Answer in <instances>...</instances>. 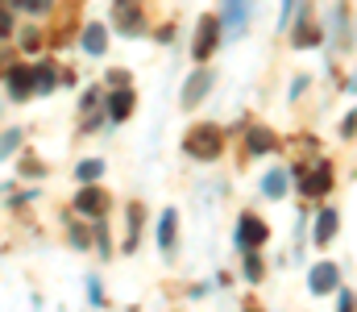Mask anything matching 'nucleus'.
Listing matches in <instances>:
<instances>
[{
	"label": "nucleus",
	"instance_id": "f257e3e1",
	"mask_svg": "<svg viewBox=\"0 0 357 312\" xmlns=\"http://www.w3.org/2000/svg\"><path fill=\"white\" fill-rule=\"evenodd\" d=\"M220 129L216 125H195L191 133H187V142H183V150L191 154V158H216L220 154Z\"/></svg>",
	"mask_w": 357,
	"mask_h": 312
},
{
	"label": "nucleus",
	"instance_id": "4468645a",
	"mask_svg": "<svg viewBox=\"0 0 357 312\" xmlns=\"http://www.w3.org/2000/svg\"><path fill=\"white\" fill-rule=\"evenodd\" d=\"M108 108H112V121H125V117L133 112V92H129V88H121V92L108 101Z\"/></svg>",
	"mask_w": 357,
	"mask_h": 312
},
{
	"label": "nucleus",
	"instance_id": "20e7f679",
	"mask_svg": "<svg viewBox=\"0 0 357 312\" xmlns=\"http://www.w3.org/2000/svg\"><path fill=\"white\" fill-rule=\"evenodd\" d=\"M299 188H303V196H324V192L333 188V167H328V163H320L312 175L303 171V175H299Z\"/></svg>",
	"mask_w": 357,
	"mask_h": 312
},
{
	"label": "nucleus",
	"instance_id": "f03ea898",
	"mask_svg": "<svg viewBox=\"0 0 357 312\" xmlns=\"http://www.w3.org/2000/svg\"><path fill=\"white\" fill-rule=\"evenodd\" d=\"M112 21H116L121 34H142V25H146L137 0H116V4H112Z\"/></svg>",
	"mask_w": 357,
	"mask_h": 312
},
{
	"label": "nucleus",
	"instance_id": "b1692460",
	"mask_svg": "<svg viewBox=\"0 0 357 312\" xmlns=\"http://www.w3.org/2000/svg\"><path fill=\"white\" fill-rule=\"evenodd\" d=\"M108 84H116V88H125V84H129V71H108Z\"/></svg>",
	"mask_w": 357,
	"mask_h": 312
},
{
	"label": "nucleus",
	"instance_id": "aec40b11",
	"mask_svg": "<svg viewBox=\"0 0 357 312\" xmlns=\"http://www.w3.org/2000/svg\"><path fill=\"white\" fill-rule=\"evenodd\" d=\"M245 279H254V283L262 279V258H258L254 250H250V258H245Z\"/></svg>",
	"mask_w": 357,
	"mask_h": 312
},
{
	"label": "nucleus",
	"instance_id": "7ed1b4c3",
	"mask_svg": "<svg viewBox=\"0 0 357 312\" xmlns=\"http://www.w3.org/2000/svg\"><path fill=\"white\" fill-rule=\"evenodd\" d=\"M266 237H270V229L258 221V216H241V221H237V246H245V250H258Z\"/></svg>",
	"mask_w": 357,
	"mask_h": 312
},
{
	"label": "nucleus",
	"instance_id": "9b49d317",
	"mask_svg": "<svg viewBox=\"0 0 357 312\" xmlns=\"http://www.w3.org/2000/svg\"><path fill=\"white\" fill-rule=\"evenodd\" d=\"M225 25H229V38L245 29V0H225Z\"/></svg>",
	"mask_w": 357,
	"mask_h": 312
},
{
	"label": "nucleus",
	"instance_id": "a211bd4d",
	"mask_svg": "<svg viewBox=\"0 0 357 312\" xmlns=\"http://www.w3.org/2000/svg\"><path fill=\"white\" fill-rule=\"evenodd\" d=\"M54 84H59V80H54L50 67H38V71H33V88H38V92H54Z\"/></svg>",
	"mask_w": 357,
	"mask_h": 312
},
{
	"label": "nucleus",
	"instance_id": "423d86ee",
	"mask_svg": "<svg viewBox=\"0 0 357 312\" xmlns=\"http://www.w3.org/2000/svg\"><path fill=\"white\" fill-rule=\"evenodd\" d=\"M212 50H216V21L204 17L199 29H195V46H191V54H195V59H208Z\"/></svg>",
	"mask_w": 357,
	"mask_h": 312
},
{
	"label": "nucleus",
	"instance_id": "39448f33",
	"mask_svg": "<svg viewBox=\"0 0 357 312\" xmlns=\"http://www.w3.org/2000/svg\"><path fill=\"white\" fill-rule=\"evenodd\" d=\"M208 92H212V71H195L187 80V88H183V108H195Z\"/></svg>",
	"mask_w": 357,
	"mask_h": 312
},
{
	"label": "nucleus",
	"instance_id": "6e6552de",
	"mask_svg": "<svg viewBox=\"0 0 357 312\" xmlns=\"http://www.w3.org/2000/svg\"><path fill=\"white\" fill-rule=\"evenodd\" d=\"M75 208H79V212H88V216H100V212L108 208V196H104L100 188H84V192L75 196Z\"/></svg>",
	"mask_w": 357,
	"mask_h": 312
},
{
	"label": "nucleus",
	"instance_id": "4be33fe9",
	"mask_svg": "<svg viewBox=\"0 0 357 312\" xmlns=\"http://www.w3.org/2000/svg\"><path fill=\"white\" fill-rule=\"evenodd\" d=\"M25 50H38L42 46V38H38V29H25V42H21Z\"/></svg>",
	"mask_w": 357,
	"mask_h": 312
},
{
	"label": "nucleus",
	"instance_id": "412c9836",
	"mask_svg": "<svg viewBox=\"0 0 357 312\" xmlns=\"http://www.w3.org/2000/svg\"><path fill=\"white\" fill-rule=\"evenodd\" d=\"M8 29H13V13H8V0L0 4V42L8 38Z\"/></svg>",
	"mask_w": 357,
	"mask_h": 312
},
{
	"label": "nucleus",
	"instance_id": "ddd939ff",
	"mask_svg": "<svg viewBox=\"0 0 357 312\" xmlns=\"http://www.w3.org/2000/svg\"><path fill=\"white\" fill-rule=\"evenodd\" d=\"M175 233H178V221H175V212H167V216H162V225H158V246H162L167 254L175 250Z\"/></svg>",
	"mask_w": 357,
	"mask_h": 312
},
{
	"label": "nucleus",
	"instance_id": "f8f14e48",
	"mask_svg": "<svg viewBox=\"0 0 357 312\" xmlns=\"http://www.w3.org/2000/svg\"><path fill=\"white\" fill-rule=\"evenodd\" d=\"M104 38H108L104 25H88V29H84V50H88V54H104V46H108Z\"/></svg>",
	"mask_w": 357,
	"mask_h": 312
},
{
	"label": "nucleus",
	"instance_id": "f3484780",
	"mask_svg": "<svg viewBox=\"0 0 357 312\" xmlns=\"http://www.w3.org/2000/svg\"><path fill=\"white\" fill-rule=\"evenodd\" d=\"M75 175H79V184H96V179L104 175V163H100V158H88V163L75 167Z\"/></svg>",
	"mask_w": 357,
	"mask_h": 312
},
{
	"label": "nucleus",
	"instance_id": "dca6fc26",
	"mask_svg": "<svg viewBox=\"0 0 357 312\" xmlns=\"http://www.w3.org/2000/svg\"><path fill=\"white\" fill-rule=\"evenodd\" d=\"M262 192H266V196H274V200H278V196L287 192V171H270L266 179H262Z\"/></svg>",
	"mask_w": 357,
	"mask_h": 312
},
{
	"label": "nucleus",
	"instance_id": "a878e982",
	"mask_svg": "<svg viewBox=\"0 0 357 312\" xmlns=\"http://www.w3.org/2000/svg\"><path fill=\"white\" fill-rule=\"evenodd\" d=\"M291 8H295V0H282V25H287V17H291Z\"/></svg>",
	"mask_w": 357,
	"mask_h": 312
},
{
	"label": "nucleus",
	"instance_id": "1a4fd4ad",
	"mask_svg": "<svg viewBox=\"0 0 357 312\" xmlns=\"http://www.w3.org/2000/svg\"><path fill=\"white\" fill-rule=\"evenodd\" d=\"M337 275H341V271H337L333 262H320V267L312 271V292H316V296L333 292V288H337Z\"/></svg>",
	"mask_w": 357,
	"mask_h": 312
},
{
	"label": "nucleus",
	"instance_id": "2eb2a0df",
	"mask_svg": "<svg viewBox=\"0 0 357 312\" xmlns=\"http://www.w3.org/2000/svg\"><path fill=\"white\" fill-rule=\"evenodd\" d=\"M270 146H274V133L262 129V125H254V129H250V150H254V154H266Z\"/></svg>",
	"mask_w": 357,
	"mask_h": 312
},
{
	"label": "nucleus",
	"instance_id": "6ab92c4d",
	"mask_svg": "<svg viewBox=\"0 0 357 312\" xmlns=\"http://www.w3.org/2000/svg\"><path fill=\"white\" fill-rule=\"evenodd\" d=\"M17 142H21V129H8V133L0 138V158H8V154L17 150Z\"/></svg>",
	"mask_w": 357,
	"mask_h": 312
},
{
	"label": "nucleus",
	"instance_id": "0eeeda50",
	"mask_svg": "<svg viewBox=\"0 0 357 312\" xmlns=\"http://www.w3.org/2000/svg\"><path fill=\"white\" fill-rule=\"evenodd\" d=\"M337 225H341L337 208H320V216H316V246H328L333 233H337Z\"/></svg>",
	"mask_w": 357,
	"mask_h": 312
},
{
	"label": "nucleus",
	"instance_id": "5701e85b",
	"mask_svg": "<svg viewBox=\"0 0 357 312\" xmlns=\"http://www.w3.org/2000/svg\"><path fill=\"white\" fill-rule=\"evenodd\" d=\"M21 4H29V13H50L54 0H21Z\"/></svg>",
	"mask_w": 357,
	"mask_h": 312
},
{
	"label": "nucleus",
	"instance_id": "9d476101",
	"mask_svg": "<svg viewBox=\"0 0 357 312\" xmlns=\"http://www.w3.org/2000/svg\"><path fill=\"white\" fill-rule=\"evenodd\" d=\"M8 92H13L17 101H25V96L33 92V71H25V67H13V71H8Z\"/></svg>",
	"mask_w": 357,
	"mask_h": 312
},
{
	"label": "nucleus",
	"instance_id": "393cba45",
	"mask_svg": "<svg viewBox=\"0 0 357 312\" xmlns=\"http://www.w3.org/2000/svg\"><path fill=\"white\" fill-rule=\"evenodd\" d=\"M96 101H100V92H96V88H88V92H84V108H96Z\"/></svg>",
	"mask_w": 357,
	"mask_h": 312
}]
</instances>
